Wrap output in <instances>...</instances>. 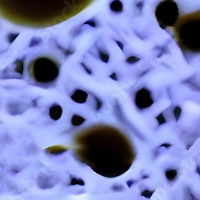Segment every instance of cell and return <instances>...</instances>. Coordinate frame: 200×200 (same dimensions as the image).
Segmentation results:
<instances>
[{
  "label": "cell",
  "instance_id": "obj_1",
  "mask_svg": "<svg viewBox=\"0 0 200 200\" xmlns=\"http://www.w3.org/2000/svg\"><path fill=\"white\" fill-rule=\"evenodd\" d=\"M34 79L37 82L47 83L55 79L58 74V69L55 63L47 58H39L34 60L29 66Z\"/></svg>",
  "mask_w": 200,
  "mask_h": 200
},
{
  "label": "cell",
  "instance_id": "obj_2",
  "mask_svg": "<svg viewBox=\"0 0 200 200\" xmlns=\"http://www.w3.org/2000/svg\"><path fill=\"white\" fill-rule=\"evenodd\" d=\"M155 15L157 17L159 25L164 24L166 26H171L176 22L179 16V8L176 2L173 0H163L158 5Z\"/></svg>",
  "mask_w": 200,
  "mask_h": 200
},
{
  "label": "cell",
  "instance_id": "obj_3",
  "mask_svg": "<svg viewBox=\"0 0 200 200\" xmlns=\"http://www.w3.org/2000/svg\"><path fill=\"white\" fill-rule=\"evenodd\" d=\"M154 104L151 92L146 88H142L136 93L135 105L139 109H146Z\"/></svg>",
  "mask_w": 200,
  "mask_h": 200
},
{
  "label": "cell",
  "instance_id": "obj_4",
  "mask_svg": "<svg viewBox=\"0 0 200 200\" xmlns=\"http://www.w3.org/2000/svg\"><path fill=\"white\" fill-rule=\"evenodd\" d=\"M71 99L73 100L75 103L79 104H85L88 98V93L86 92L85 90H80V89H77L74 91V93L71 96Z\"/></svg>",
  "mask_w": 200,
  "mask_h": 200
},
{
  "label": "cell",
  "instance_id": "obj_5",
  "mask_svg": "<svg viewBox=\"0 0 200 200\" xmlns=\"http://www.w3.org/2000/svg\"><path fill=\"white\" fill-rule=\"evenodd\" d=\"M62 108L59 104H54L50 107L49 116L54 121H58L62 117Z\"/></svg>",
  "mask_w": 200,
  "mask_h": 200
},
{
  "label": "cell",
  "instance_id": "obj_6",
  "mask_svg": "<svg viewBox=\"0 0 200 200\" xmlns=\"http://www.w3.org/2000/svg\"><path fill=\"white\" fill-rule=\"evenodd\" d=\"M110 8L113 12L121 13L123 10V5L120 0H114V1L111 3Z\"/></svg>",
  "mask_w": 200,
  "mask_h": 200
},
{
  "label": "cell",
  "instance_id": "obj_7",
  "mask_svg": "<svg viewBox=\"0 0 200 200\" xmlns=\"http://www.w3.org/2000/svg\"><path fill=\"white\" fill-rule=\"evenodd\" d=\"M85 118L80 116L79 114H74L71 119V123L73 127H79L82 124L85 123Z\"/></svg>",
  "mask_w": 200,
  "mask_h": 200
},
{
  "label": "cell",
  "instance_id": "obj_8",
  "mask_svg": "<svg viewBox=\"0 0 200 200\" xmlns=\"http://www.w3.org/2000/svg\"><path fill=\"white\" fill-rule=\"evenodd\" d=\"M165 175L168 181L172 182L176 179L177 176H178V171L175 169H168L165 171Z\"/></svg>",
  "mask_w": 200,
  "mask_h": 200
},
{
  "label": "cell",
  "instance_id": "obj_9",
  "mask_svg": "<svg viewBox=\"0 0 200 200\" xmlns=\"http://www.w3.org/2000/svg\"><path fill=\"white\" fill-rule=\"evenodd\" d=\"M15 71L17 72V73L20 74L21 75H23V71H24V62L23 60H17L15 62Z\"/></svg>",
  "mask_w": 200,
  "mask_h": 200
},
{
  "label": "cell",
  "instance_id": "obj_10",
  "mask_svg": "<svg viewBox=\"0 0 200 200\" xmlns=\"http://www.w3.org/2000/svg\"><path fill=\"white\" fill-rule=\"evenodd\" d=\"M99 58H100L104 63H108V62H109L110 56H109V54H108V53L104 51H102L101 49H99Z\"/></svg>",
  "mask_w": 200,
  "mask_h": 200
},
{
  "label": "cell",
  "instance_id": "obj_11",
  "mask_svg": "<svg viewBox=\"0 0 200 200\" xmlns=\"http://www.w3.org/2000/svg\"><path fill=\"white\" fill-rule=\"evenodd\" d=\"M70 184L72 186L75 185H79V186H84L85 185V183L84 181L81 179H78V178H75V177L71 176V183Z\"/></svg>",
  "mask_w": 200,
  "mask_h": 200
},
{
  "label": "cell",
  "instance_id": "obj_12",
  "mask_svg": "<svg viewBox=\"0 0 200 200\" xmlns=\"http://www.w3.org/2000/svg\"><path fill=\"white\" fill-rule=\"evenodd\" d=\"M173 113H174L175 120L178 122L179 119V118H180V116H181V114H182V108H181L180 107H179V106H177V107H174V111H173Z\"/></svg>",
  "mask_w": 200,
  "mask_h": 200
},
{
  "label": "cell",
  "instance_id": "obj_13",
  "mask_svg": "<svg viewBox=\"0 0 200 200\" xmlns=\"http://www.w3.org/2000/svg\"><path fill=\"white\" fill-rule=\"evenodd\" d=\"M140 58L139 57H136V56H130L128 58L126 59V62L128 63V64H135L136 62H138L139 61H140Z\"/></svg>",
  "mask_w": 200,
  "mask_h": 200
},
{
  "label": "cell",
  "instance_id": "obj_14",
  "mask_svg": "<svg viewBox=\"0 0 200 200\" xmlns=\"http://www.w3.org/2000/svg\"><path fill=\"white\" fill-rule=\"evenodd\" d=\"M42 42V39L40 38H38V37H34L30 42V44H29V47H33L35 46L39 45Z\"/></svg>",
  "mask_w": 200,
  "mask_h": 200
},
{
  "label": "cell",
  "instance_id": "obj_15",
  "mask_svg": "<svg viewBox=\"0 0 200 200\" xmlns=\"http://www.w3.org/2000/svg\"><path fill=\"white\" fill-rule=\"evenodd\" d=\"M156 120L158 121L159 126H161V125L167 123V120H166L165 117H164L163 113H161V114H159L158 116H156Z\"/></svg>",
  "mask_w": 200,
  "mask_h": 200
},
{
  "label": "cell",
  "instance_id": "obj_16",
  "mask_svg": "<svg viewBox=\"0 0 200 200\" xmlns=\"http://www.w3.org/2000/svg\"><path fill=\"white\" fill-rule=\"evenodd\" d=\"M155 191H150V190H144L141 193V196L145 197L146 198H151L152 195L154 194Z\"/></svg>",
  "mask_w": 200,
  "mask_h": 200
},
{
  "label": "cell",
  "instance_id": "obj_17",
  "mask_svg": "<svg viewBox=\"0 0 200 200\" xmlns=\"http://www.w3.org/2000/svg\"><path fill=\"white\" fill-rule=\"evenodd\" d=\"M92 96H93V98L95 99V103H96V110L99 111L102 108V106H103V102H102V100H100V99H99L98 97L95 96V95H92Z\"/></svg>",
  "mask_w": 200,
  "mask_h": 200
},
{
  "label": "cell",
  "instance_id": "obj_18",
  "mask_svg": "<svg viewBox=\"0 0 200 200\" xmlns=\"http://www.w3.org/2000/svg\"><path fill=\"white\" fill-rule=\"evenodd\" d=\"M19 35V33H11V34H9L8 37H7V39H8V42L9 43H12L14 41H15L16 38Z\"/></svg>",
  "mask_w": 200,
  "mask_h": 200
},
{
  "label": "cell",
  "instance_id": "obj_19",
  "mask_svg": "<svg viewBox=\"0 0 200 200\" xmlns=\"http://www.w3.org/2000/svg\"><path fill=\"white\" fill-rule=\"evenodd\" d=\"M111 190L113 191H123L124 188L122 185H118V184H114V186H112L111 187Z\"/></svg>",
  "mask_w": 200,
  "mask_h": 200
},
{
  "label": "cell",
  "instance_id": "obj_20",
  "mask_svg": "<svg viewBox=\"0 0 200 200\" xmlns=\"http://www.w3.org/2000/svg\"><path fill=\"white\" fill-rule=\"evenodd\" d=\"M80 65H81V66L83 67L84 70H85V71L86 72V74H88L89 75H92V71H91V70H90L89 67H86V65L84 64L83 62H81V63H80Z\"/></svg>",
  "mask_w": 200,
  "mask_h": 200
},
{
  "label": "cell",
  "instance_id": "obj_21",
  "mask_svg": "<svg viewBox=\"0 0 200 200\" xmlns=\"http://www.w3.org/2000/svg\"><path fill=\"white\" fill-rule=\"evenodd\" d=\"M84 25H90V26H92V27H96L97 24L95 21L93 19L91 20H88V21H86L84 23Z\"/></svg>",
  "mask_w": 200,
  "mask_h": 200
},
{
  "label": "cell",
  "instance_id": "obj_22",
  "mask_svg": "<svg viewBox=\"0 0 200 200\" xmlns=\"http://www.w3.org/2000/svg\"><path fill=\"white\" fill-rule=\"evenodd\" d=\"M135 183H137V181L133 180V179H130V180L127 181V186H128V187H129V188H131V187H132V186H133Z\"/></svg>",
  "mask_w": 200,
  "mask_h": 200
},
{
  "label": "cell",
  "instance_id": "obj_23",
  "mask_svg": "<svg viewBox=\"0 0 200 200\" xmlns=\"http://www.w3.org/2000/svg\"><path fill=\"white\" fill-rule=\"evenodd\" d=\"M115 41V43H117V45L118 46V47L120 48V50L122 51H123V49H124V46H123V44L122 43H121L120 41H118V40H114Z\"/></svg>",
  "mask_w": 200,
  "mask_h": 200
},
{
  "label": "cell",
  "instance_id": "obj_24",
  "mask_svg": "<svg viewBox=\"0 0 200 200\" xmlns=\"http://www.w3.org/2000/svg\"><path fill=\"white\" fill-rule=\"evenodd\" d=\"M110 78L111 79L114 80V81H118V78H117V75H116V73H112L111 75H110Z\"/></svg>",
  "mask_w": 200,
  "mask_h": 200
},
{
  "label": "cell",
  "instance_id": "obj_25",
  "mask_svg": "<svg viewBox=\"0 0 200 200\" xmlns=\"http://www.w3.org/2000/svg\"><path fill=\"white\" fill-rule=\"evenodd\" d=\"M171 146H172V145L170 144V143H163V144L159 146V147H165V148H169V147H170Z\"/></svg>",
  "mask_w": 200,
  "mask_h": 200
},
{
  "label": "cell",
  "instance_id": "obj_26",
  "mask_svg": "<svg viewBox=\"0 0 200 200\" xmlns=\"http://www.w3.org/2000/svg\"><path fill=\"white\" fill-rule=\"evenodd\" d=\"M143 2H144V1H142V2H139L138 5H137V7L139 8L140 11H142V7H143Z\"/></svg>",
  "mask_w": 200,
  "mask_h": 200
},
{
  "label": "cell",
  "instance_id": "obj_27",
  "mask_svg": "<svg viewBox=\"0 0 200 200\" xmlns=\"http://www.w3.org/2000/svg\"><path fill=\"white\" fill-rule=\"evenodd\" d=\"M148 71H149V70H146V71H143V72H142V74H141V75H140L139 77H142V76H143V75H146V74L147 73Z\"/></svg>",
  "mask_w": 200,
  "mask_h": 200
},
{
  "label": "cell",
  "instance_id": "obj_28",
  "mask_svg": "<svg viewBox=\"0 0 200 200\" xmlns=\"http://www.w3.org/2000/svg\"><path fill=\"white\" fill-rule=\"evenodd\" d=\"M197 170H198V171H197V172H198V174H199V166H197Z\"/></svg>",
  "mask_w": 200,
  "mask_h": 200
},
{
  "label": "cell",
  "instance_id": "obj_29",
  "mask_svg": "<svg viewBox=\"0 0 200 200\" xmlns=\"http://www.w3.org/2000/svg\"><path fill=\"white\" fill-rule=\"evenodd\" d=\"M148 177H149V175H145V176H142V179H147Z\"/></svg>",
  "mask_w": 200,
  "mask_h": 200
}]
</instances>
